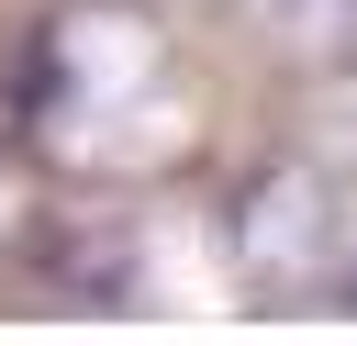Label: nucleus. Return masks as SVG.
I'll return each mask as SVG.
<instances>
[{"label": "nucleus", "instance_id": "obj_1", "mask_svg": "<svg viewBox=\"0 0 357 346\" xmlns=\"http://www.w3.org/2000/svg\"><path fill=\"white\" fill-rule=\"evenodd\" d=\"M346 301H357V257H346Z\"/></svg>", "mask_w": 357, "mask_h": 346}]
</instances>
